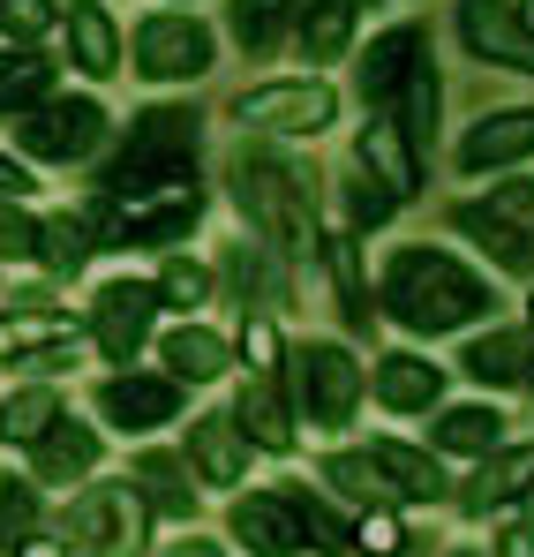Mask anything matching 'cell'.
I'll list each match as a JSON object with an SVG mask.
<instances>
[{"mask_svg": "<svg viewBox=\"0 0 534 557\" xmlns=\"http://www.w3.org/2000/svg\"><path fill=\"white\" fill-rule=\"evenodd\" d=\"M90 467H98V437H90L84 422H61V414H53V430L38 437V474H46V482H76Z\"/></svg>", "mask_w": 534, "mask_h": 557, "instance_id": "obj_22", "label": "cell"}, {"mask_svg": "<svg viewBox=\"0 0 534 557\" xmlns=\"http://www.w3.org/2000/svg\"><path fill=\"white\" fill-rule=\"evenodd\" d=\"M69 46H76L84 76H113V61H121V30L98 0H69Z\"/></svg>", "mask_w": 534, "mask_h": 557, "instance_id": "obj_20", "label": "cell"}, {"mask_svg": "<svg viewBox=\"0 0 534 557\" xmlns=\"http://www.w3.org/2000/svg\"><path fill=\"white\" fill-rule=\"evenodd\" d=\"M467 376H482V384H520V376H527V339H520V332L474 339V347H467Z\"/></svg>", "mask_w": 534, "mask_h": 557, "instance_id": "obj_26", "label": "cell"}, {"mask_svg": "<svg viewBox=\"0 0 534 557\" xmlns=\"http://www.w3.org/2000/svg\"><path fill=\"white\" fill-rule=\"evenodd\" d=\"M384 309L407 332H459L489 309V286L445 249H399L392 272H384Z\"/></svg>", "mask_w": 534, "mask_h": 557, "instance_id": "obj_1", "label": "cell"}, {"mask_svg": "<svg viewBox=\"0 0 534 557\" xmlns=\"http://www.w3.org/2000/svg\"><path fill=\"white\" fill-rule=\"evenodd\" d=\"M234 535L249 543V557H294L301 550V520L286 497H241L234 505Z\"/></svg>", "mask_w": 534, "mask_h": 557, "instance_id": "obj_17", "label": "cell"}, {"mask_svg": "<svg viewBox=\"0 0 534 557\" xmlns=\"http://www.w3.org/2000/svg\"><path fill=\"white\" fill-rule=\"evenodd\" d=\"M414 61H422V30H392V38H384V46L369 53V69H361V91L376 98V106H392Z\"/></svg>", "mask_w": 534, "mask_h": 557, "instance_id": "obj_25", "label": "cell"}, {"mask_svg": "<svg viewBox=\"0 0 534 557\" xmlns=\"http://www.w3.org/2000/svg\"><path fill=\"white\" fill-rule=\"evenodd\" d=\"M241 128H271V136H316V128H332V113H339V98L324 91V84H264V91H241Z\"/></svg>", "mask_w": 534, "mask_h": 557, "instance_id": "obj_8", "label": "cell"}, {"mask_svg": "<svg viewBox=\"0 0 534 557\" xmlns=\"http://www.w3.org/2000/svg\"><path fill=\"white\" fill-rule=\"evenodd\" d=\"M98 407H105V422H121V430H159V422L181 414V384L174 376H113V384L98 392Z\"/></svg>", "mask_w": 534, "mask_h": 557, "instance_id": "obj_14", "label": "cell"}, {"mask_svg": "<svg viewBox=\"0 0 534 557\" xmlns=\"http://www.w3.org/2000/svg\"><path fill=\"white\" fill-rule=\"evenodd\" d=\"M286 505H294V520H301V528H309V535H316V543H332V550H339V543H347V535H339V520H332V512H324V505H309V497H286Z\"/></svg>", "mask_w": 534, "mask_h": 557, "instance_id": "obj_42", "label": "cell"}, {"mask_svg": "<svg viewBox=\"0 0 534 557\" xmlns=\"http://www.w3.org/2000/svg\"><path fill=\"white\" fill-rule=\"evenodd\" d=\"M0 188H8V196H23V188H30V174H23V166H8V159H0Z\"/></svg>", "mask_w": 534, "mask_h": 557, "instance_id": "obj_45", "label": "cell"}, {"mask_svg": "<svg viewBox=\"0 0 534 557\" xmlns=\"http://www.w3.org/2000/svg\"><path fill=\"white\" fill-rule=\"evenodd\" d=\"M497 557H534V528H505L497 535Z\"/></svg>", "mask_w": 534, "mask_h": 557, "instance_id": "obj_44", "label": "cell"}, {"mask_svg": "<svg viewBox=\"0 0 534 557\" xmlns=\"http://www.w3.org/2000/svg\"><path fill=\"white\" fill-rule=\"evenodd\" d=\"M136 69L151 84H181V76H203L211 69V30L196 15H151L136 30Z\"/></svg>", "mask_w": 534, "mask_h": 557, "instance_id": "obj_7", "label": "cell"}, {"mask_svg": "<svg viewBox=\"0 0 534 557\" xmlns=\"http://www.w3.org/2000/svg\"><path fill=\"white\" fill-rule=\"evenodd\" d=\"M53 414H61V407H53L46 384H38V392H15V399L0 407V437H8V445H38V437L53 430Z\"/></svg>", "mask_w": 534, "mask_h": 557, "instance_id": "obj_29", "label": "cell"}, {"mask_svg": "<svg viewBox=\"0 0 534 557\" xmlns=\"http://www.w3.org/2000/svg\"><path fill=\"white\" fill-rule=\"evenodd\" d=\"M166 370H174V384H211V376H226V339L203 332V324H181L174 339H166Z\"/></svg>", "mask_w": 534, "mask_h": 557, "instance_id": "obj_24", "label": "cell"}, {"mask_svg": "<svg viewBox=\"0 0 534 557\" xmlns=\"http://www.w3.org/2000/svg\"><path fill=\"white\" fill-rule=\"evenodd\" d=\"M497 407H451V414H437V445L445 453H489L497 445Z\"/></svg>", "mask_w": 534, "mask_h": 557, "instance_id": "obj_28", "label": "cell"}, {"mask_svg": "<svg viewBox=\"0 0 534 557\" xmlns=\"http://www.w3.org/2000/svg\"><path fill=\"white\" fill-rule=\"evenodd\" d=\"M0 257H8V264L38 257V226H30L23 211H8V203H0Z\"/></svg>", "mask_w": 534, "mask_h": 557, "instance_id": "obj_40", "label": "cell"}, {"mask_svg": "<svg viewBox=\"0 0 534 557\" xmlns=\"http://www.w3.org/2000/svg\"><path fill=\"white\" fill-rule=\"evenodd\" d=\"M520 23H527V30H534V0H527V8H520Z\"/></svg>", "mask_w": 534, "mask_h": 557, "instance_id": "obj_49", "label": "cell"}, {"mask_svg": "<svg viewBox=\"0 0 534 557\" xmlns=\"http://www.w3.org/2000/svg\"><path fill=\"white\" fill-rule=\"evenodd\" d=\"M324 482H332V490H347L355 505H384V497H399V490L384 482V467L361 460V453H339V460H324Z\"/></svg>", "mask_w": 534, "mask_h": 557, "instance_id": "obj_30", "label": "cell"}, {"mask_svg": "<svg viewBox=\"0 0 534 557\" xmlns=\"http://www.w3.org/2000/svg\"><path fill=\"white\" fill-rule=\"evenodd\" d=\"M23 528H30V490L23 482H0V550L23 543Z\"/></svg>", "mask_w": 534, "mask_h": 557, "instance_id": "obj_39", "label": "cell"}, {"mask_svg": "<svg viewBox=\"0 0 534 557\" xmlns=\"http://www.w3.org/2000/svg\"><path fill=\"white\" fill-rule=\"evenodd\" d=\"M136 482H151V497H159L166 512H188V497H196V490H181L174 460H144V467H136Z\"/></svg>", "mask_w": 534, "mask_h": 557, "instance_id": "obj_37", "label": "cell"}, {"mask_svg": "<svg viewBox=\"0 0 534 557\" xmlns=\"http://www.w3.org/2000/svg\"><path fill=\"white\" fill-rule=\"evenodd\" d=\"M0 30L8 38H46L53 30V0H0Z\"/></svg>", "mask_w": 534, "mask_h": 557, "instance_id": "obj_35", "label": "cell"}, {"mask_svg": "<svg viewBox=\"0 0 534 557\" xmlns=\"http://www.w3.org/2000/svg\"><path fill=\"white\" fill-rule=\"evenodd\" d=\"M241 347H249L241 437H249V445H264V453H286V445H294V422H286V407H278V332H271V317H249Z\"/></svg>", "mask_w": 534, "mask_h": 557, "instance_id": "obj_5", "label": "cell"}, {"mask_svg": "<svg viewBox=\"0 0 534 557\" xmlns=\"http://www.w3.org/2000/svg\"><path fill=\"white\" fill-rule=\"evenodd\" d=\"M23 557H69L61 543H23Z\"/></svg>", "mask_w": 534, "mask_h": 557, "instance_id": "obj_47", "label": "cell"}, {"mask_svg": "<svg viewBox=\"0 0 534 557\" xmlns=\"http://www.w3.org/2000/svg\"><path fill=\"white\" fill-rule=\"evenodd\" d=\"M38 257L53 264V272H76L90 249H84V226L76 219H53V226H38Z\"/></svg>", "mask_w": 534, "mask_h": 557, "instance_id": "obj_34", "label": "cell"}, {"mask_svg": "<svg viewBox=\"0 0 534 557\" xmlns=\"http://www.w3.org/2000/svg\"><path fill=\"white\" fill-rule=\"evenodd\" d=\"M301 0H234V38L249 46V53H264L271 38L286 30V15H294Z\"/></svg>", "mask_w": 534, "mask_h": 557, "instance_id": "obj_31", "label": "cell"}, {"mask_svg": "<svg viewBox=\"0 0 534 557\" xmlns=\"http://www.w3.org/2000/svg\"><path fill=\"white\" fill-rule=\"evenodd\" d=\"M151 309H159V286L113 278V286L90 301V317H98V347H105L113 362H128V355L144 347V332H151Z\"/></svg>", "mask_w": 534, "mask_h": 557, "instance_id": "obj_13", "label": "cell"}, {"mask_svg": "<svg viewBox=\"0 0 534 557\" xmlns=\"http://www.w3.org/2000/svg\"><path fill=\"white\" fill-rule=\"evenodd\" d=\"M392 203H399V196H392L384 182H361L355 188V219H361V226H384V219H392Z\"/></svg>", "mask_w": 534, "mask_h": 557, "instance_id": "obj_43", "label": "cell"}, {"mask_svg": "<svg viewBox=\"0 0 534 557\" xmlns=\"http://www.w3.org/2000/svg\"><path fill=\"white\" fill-rule=\"evenodd\" d=\"M196 211H203L196 182L151 188V196H113V242H181L196 226Z\"/></svg>", "mask_w": 534, "mask_h": 557, "instance_id": "obj_10", "label": "cell"}, {"mask_svg": "<svg viewBox=\"0 0 534 557\" xmlns=\"http://www.w3.org/2000/svg\"><path fill=\"white\" fill-rule=\"evenodd\" d=\"M203 286H211V278L196 272V264H166V278H159V301H174V309H196V301H203Z\"/></svg>", "mask_w": 534, "mask_h": 557, "instance_id": "obj_41", "label": "cell"}, {"mask_svg": "<svg viewBox=\"0 0 534 557\" xmlns=\"http://www.w3.org/2000/svg\"><path fill=\"white\" fill-rule=\"evenodd\" d=\"M399 106H407V121H399V128H407V136H430V121H437V76H430L422 61L407 69V84H399Z\"/></svg>", "mask_w": 534, "mask_h": 557, "instance_id": "obj_33", "label": "cell"}, {"mask_svg": "<svg viewBox=\"0 0 534 557\" xmlns=\"http://www.w3.org/2000/svg\"><path fill=\"white\" fill-rule=\"evenodd\" d=\"M437 392H445V370H430L422 355H384V362H376V399L399 407V414L437 407Z\"/></svg>", "mask_w": 534, "mask_h": 557, "instance_id": "obj_19", "label": "cell"}, {"mask_svg": "<svg viewBox=\"0 0 534 557\" xmlns=\"http://www.w3.org/2000/svg\"><path fill=\"white\" fill-rule=\"evenodd\" d=\"M459 30L497 69H527L534 76V30L520 23V8H505V0H459Z\"/></svg>", "mask_w": 534, "mask_h": 557, "instance_id": "obj_11", "label": "cell"}, {"mask_svg": "<svg viewBox=\"0 0 534 557\" xmlns=\"http://www.w3.org/2000/svg\"><path fill=\"white\" fill-rule=\"evenodd\" d=\"M46 61L38 53H0V106H30V98L46 91Z\"/></svg>", "mask_w": 534, "mask_h": 557, "instance_id": "obj_32", "label": "cell"}, {"mask_svg": "<svg viewBox=\"0 0 534 557\" xmlns=\"http://www.w3.org/2000/svg\"><path fill=\"white\" fill-rule=\"evenodd\" d=\"M361 174H369V182H384L392 196H407V188H414V151H407V128H399L392 113H376V121L361 128Z\"/></svg>", "mask_w": 534, "mask_h": 557, "instance_id": "obj_18", "label": "cell"}, {"mask_svg": "<svg viewBox=\"0 0 534 557\" xmlns=\"http://www.w3.org/2000/svg\"><path fill=\"white\" fill-rule=\"evenodd\" d=\"M15 136H23V151H38V159H84L90 144L105 136V113H98L90 98H61V106L30 113Z\"/></svg>", "mask_w": 534, "mask_h": 557, "instance_id": "obj_12", "label": "cell"}, {"mask_svg": "<svg viewBox=\"0 0 534 557\" xmlns=\"http://www.w3.org/2000/svg\"><path fill=\"white\" fill-rule=\"evenodd\" d=\"M174 557H226V550H219V543H203V535H196V543H181Z\"/></svg>", "mask_w": 534, "mask_h": 557, "instance_id": "obj_46", "label": "cell"}, {"mask_svg": "<svg viewBox=\"0 0 534 557\" xmlns=\"http://www.w3.org/2000/svg\"><path fill=\"white\" fill-rule=\"evenodd\" d=\"M355 23H361L355 0H309V8H301V53H309V61H339L347 38H355Z\"/></svg>", "mask_w": 534, "mask_h": 557, "instance_id": "obj_23", "label": "cell"}, {"mask_svg": "<svg viewBox=\"0 0 534 557\" xmlns=\"http://www.w3.org/2000/svg\"><path fill=\"white\" fill-rule=\"evenodd\" d=\"M188 460H196V474H203L211 490H234L241 467H249V437H241L226 414H203V422H188Z\"/></svg>", "mask_w": 534, "mask_h": 557, "instance_id": "obj_16", "label": "cell"}, {"mask_svg": "<svg viewBox=\"0 0 534 557\" xmlns=\"http://www.w3.org/2000/svg\"><path fill=\"white\" fill-rule=\"evenodd\" d=\"M69 535H76L90 557H136V543H144V497H136L128 482L90 490L84 505L69 512Z\"/></svg>", "mask_w": 534, "mask_h": 557, "instance_id": "obj_6", "label": "cell"}, {"mask_svg": "<svg viewBox=\"0 0 534 557\" xmlns=\"http://www.w3.org/2000/svg\"><path fill=\"white\" fill-rule=\"evenodd\" d=\"M355 543L369 557H399V550H407V535H399V520H392V512H369V520L355 528Z\"/></svg>", "mask_w": 534, "mask_h": 557, "instance_id": "obj_38", "label": "cell"}, {"mask_svg": "<svg viewBox=\"0 0 534 557\" xmlns=\"http://www.w3.org/2000/svg\"><path fill=\"white\" fill-rule=\"evenodd\" d=\"M294 384H301V407H309V422H324V430H339V422L355 414V399H361L355 355H347V347H332V339L301 347V370H294Z\"/></svg>", "mask_w": 534, "mask_h": 557, "instance_id": "obj_9", "label": "cell"}, {"mask_svg": "<svg viewBox=\"0 0 534 557\" xmlns=\"http://www.w3.org/2000/svg\"><path fill=\"white\" fill-rule=\"evenodd\" d=\"M459 234H474L505 272L534 264V182H505L474 203H459Z\"/></svg>", "mask_w": 534, "mask_h": 557, "instance_id": "obj_4", "label": "cell"}, {"mask_svg": "<svg viewBox=\"0 0 534 557\" xmlns=\"http://www.w3.org/2000/svg\"><path fill=\"white\" fill-rule=\"evenodd\" d=\"M15 347H23V332H8V324H0V355H15Z\"/></svg>", "mask_w": 534, "mask_h": 557, "instance_id": "obj_48", "label": "cell"}, {"mask_svg": "<svg viewBox=\"0 0 534 557\" xmlns=\"http://www.w3.org/2000/svg\"><path fill=\"white\" fill-rule=\"evenodd\" d=\"M369 460L384 467V482H392L399 497H437V490H445L437 460H430V453H414V445H376Z\"/></svg>", "mask_w": 534, "mask_h": 557, "instance_id": "obj_27", "label": "cell"}, {"mask_svg": "<svg viewBox=\"0 0 534 557\" xmlns=\"http://www.w3.org/2000/svg\"><path fill=\"white\" fill-rule=\"evenodd\" d=\"M527 490H534V445L497 453V460H482V474L467 482V512H497V505H512V497H527Z\"/></svg>", "mask_w": 534, "mask_h": 557, "instance_id": "obj_21", "label": "cell"}, {"mask_svg": "<svg viewBox=\"0 0 534 557\" xmlns=\"http://www.w3.org/2000/svg\"><path fill=\"white\" fill-rule=\"evenodd\" d=\"M332 272H339V301H347V317H355V324H369V294H361L355 242H332Z\"/></svg>", "mask_w": 534, "mask_h": 557, "instance_id": "obj_36", "label": "cell"}, {"mask_svg": "<svg viewBox=\"0 0 534 557\" xmlns=\"http://www.w3.org/2000/svg\"><path fill=\"white\" fill-rule=\"evenodd\" d=\"M527 317H534V301H527Z\"/></svg>", "mask_w": 534, "mask_h": 557, "instance_id": "obj_50", "label": "cell"}, {"mask_svg": "<svg viewBox=\"0 0 534 557\" xmlns=\"http://www.w3.org/2000/svg\"><path fill=\"white\" fill-rule=\"evenodd\" d=\"M527 151H534V113L512 106V113H482V121L467 128L459 166H467V174H489V166H512V159H527Z\"/></svg>", "mask_w": 534, "mask_h": 557, "instance_id": "obj_15", "label": "cell"}, {"mask_svg": "<svg viewBox=\"0 0 534 557\" xmlns=\"http://www.w3.org/2000/svg\"><path fill=\"white\" fill-rule=\"evenodd\" d=\"M234 196L249 211V226L264 234L271 249L309 257L316 249V203H309V174L278 151H241L234 159Z\"/></svg>", "mask_w": 534, "mask_h": 557, "instance_id": "obj_2", "label": "cell"}, {"mask_svg": "<svg viewBox=\"0 0 534 557\" xmlns=\"http://www.w3.org/2000/svg\"><path fill=\"white\" fill-rule=\"evenodd\" d=\"M196 182V113L181 106H151L136 128H128V151L113 166V196H151V188H181Z\"/></svg>", "mask_w": 534, "mask_h": 557, "instance_id": "obj_3", "label": "cell"}]
</instances>
